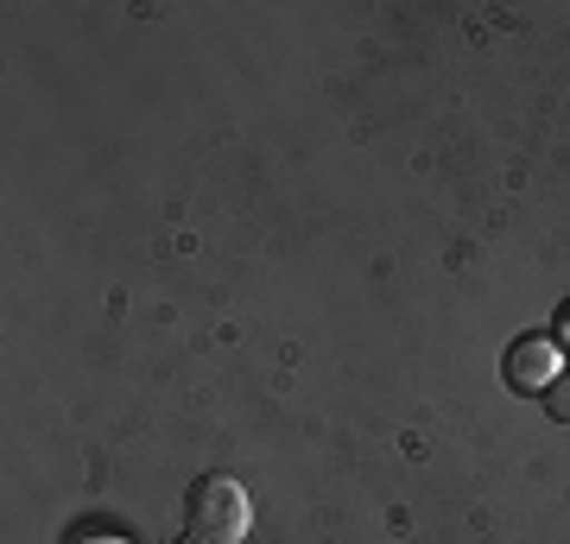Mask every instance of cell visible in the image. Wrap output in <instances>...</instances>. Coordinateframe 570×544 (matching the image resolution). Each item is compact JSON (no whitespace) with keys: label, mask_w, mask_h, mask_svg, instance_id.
Returning <instances> with one entry per match:
<instances>
[{"label":"cell","mask_w":570,"mask_h":544,"mask_svg":"<svg viewBox=\"0 0 570 544\" xmlns=\"http://www.w3.org/2000/svg\"><path fill=\"white\" fill-rule=\"evenodd\" d=\"M247 520V487L235 475H197L184 494V544H242Z\"/></svg>","instance_id":"obj_1"},{"label":"cell","mask_w":570,"mask_h":544,"mask_svg":"<svg viewBox=\"0 0 570 544\" xmlns=\"http://www.w3.org/2000/svg\"><path fill=\"white\" fill-rule=\"evenodd\" d=\"M558 374H564V348L551 343V336H520V343H508V355H501V380H508L513 393H532V399H546Z\"/></svg>","instance_id":"obj_2"},{"label":"cell","mask_w":570,"mask_h":544,"mask_svg":"<svg viewBox=\"0 0 570 544\" xmlns=\"http://www.w3.org/2000/svg\"><path fill=\"white\" fill-rule=\"evenodd\" d=\"M70 544H134L121 532V525H77V532H70Z\"/></svg>","instance_id":"obj_3"},{"label":"cell","mask_w":570,"mask_h":544,"mask_svg":"<svg viewBox=\"0 0 570 544\" xmlns=\"http://www.w3.org/2000/svg\"><path fill=\"white\" fill-rule=\"evenodd\" d=\"M546 412H551V424H570V374H558V380H551Z\"/></svg>","instance_id":"obj_4"},{"label":"cell","mask_w":570,"mask_h":544,"mask_svg":"<svg viewBox=\"0 0 570 544\" xmlns=\"http://www.w3.org/2000/svg\"><path fill=\"white\" fill-rule=\"evenodd\" d=\"M546 336H551L558 348H570V298L558 304V317H551V329H546Z\"/></svg>","instance_id":"obj_5"}]
</instances>
